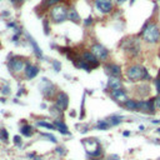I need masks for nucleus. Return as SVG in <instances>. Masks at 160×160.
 Here are the masks:
<instances>
[{"instance_id":"nucleus-21","label":"nucleus","mask_w":160,"mask_h":160,"mask_svg":"<svg viewBox=\"0 0 160 160\" xmlns=\"http://www.w3.org/2000/svg\"><path fill=\"white\" fill-rule=\"evenodd\" d=\"M34 133H35L34 126H33V125H30V124H28V123H25L24 125H21V126H20V135H21V136H25V138H31V136L34 135Z\"/></svg>"},{"instance_id":"nucleus-4","label":"nucleus","mask_w":160,"mask_h":160,"mask_svg":"<svg viewBox=\"0 0 160 160\" xmlns=\"http://www.w3.org/2000/svg\"><path fill=\"white\" fill-rule=\"evenodd\" d=\"M82 143L84 145V149H85V153L88 156L96 158V159L103 156V146L100 145L98 139H94V138L84 139Z\"/></svg>"},{"instance_id":"nucleus-33","label":"nucleus","mask_w":160,"mask_h":160,"mask_svg":"<svg viewBox=\"0 0 160 160\" xmlns=\"http://www.w3.org/2000/svg\"><path fill=\"white\" fill-rule=\"evenodd\" d=\"M153 83H154V88H155L156 94H160V78L156 76V78L153 80Z\"/></svg>"},{"instance_id":"nucleus-7","label":"nucleus","mask_w":160,"mask_h":160,"mask_svg":"<svg viewBox=\"0 0 160 160\" xmlns=\"http://www.w3.org/2000/svg\"><path fill=\"white\" fill-rule=\"evenodd\" d=\"M26 61L24 58L21 56H13L8 60V68L9 70L13 73V74H23L24 73V69H25V65H26Z\"/></svg>"},{"instance_id":"nucleus-1","label":"nucleus","mask_w":160,"mask_h":160,"mask_svg":"<svg viewBox=\"0 0 160 160\" xmlns=\"http://www.w3.org/2000/svg\"><path fill=\"white\" fill-rule=\"evenodd\" d=\"M125 76L130 83H141V82H149V80H151V75L149 70L144 65L138 64V63H133L126 66Z\"/></svg>"},{"instance_id":"nucleus-22","label":"nucleus","mask_w":160,"mask_h":160,"mask_svg":"<svg viewBox=\"0 0 160 160\" xmlns=\"http://www.w3.org/2000/svg\"><path fill=\"white\" fill-rule=\"evenodd\" d=\"M122 106L128 111H138V99L129 98Z\"/></svg>"},{"instance_id":"nucleus-12","label":"nucleus","mask_w":160,"mask_h":160,"mask_svg":"<svg viewBox=\"0 0 160 160\" xmlns=\"http://www.w3.org/2000/svg\"><path fill=\"white\" fill-rule=\"evenodd\" d=\"M54 104L63 111H65L69 106V95L65 91H58V94L54 98Z\"/></svg>"},{"instance_id":"nucleus-26","label":"nucleus","mask_w":160,"mask_h":160,"mask_svg":"<svg viewBox=\"0 0 160 160\" xmlns=\"http://www.w3.org/2000/svg\"><path fill=\"white\" fill-rule=\"evenodd\" d=\"M68 19L73 23H79L80 20V16H79V13L76 11V9L74 8H70L69 11H68Z\"/></svg>"},{"instance_id":"nucleus-24","label":"nucleus","mask_w":160,"mask_h":160,"mask_svg":"<svg viewBox=\"0 0 160 160\" xmlns=\"http://www.w3.org/2000/svg\"><path fill=\"white\" fill-rule=\"evenodd\" d=\"M35 125L38 128H44L46 130H56L55 129V125L53 123H49L48 120H38V122L35 123Z\"/></svg>"},{"instance_id":"nucleus-50","label":"nucleus","mask_w":160,"mask_h":160,"mask_svg":"<svg viewBox=\"0 0 160 160\" xmlns=\"http://www.w3.org/2000/svg\"><path fill=\"white\" fill-rule=\"evenodd\" d=\"M134 2H135V0H131V2H130V4H134Z\"/></svg>"},{"instance_id":"nucleus-53","label":"nucleus","mask_w":160,"mask_h":160,"mask_svg":"<svg viewBox=\"0 0 160 160\" xmlns=\"http://www.w3.org/2000/svg\"><path fill=\"white\" fill-rule=\"evenodd\" d=\"M159 2H160V0H159Z\"/></svg>"},{"instance_id":"nucleus-27","label":"nucleus","mask_w":160,"mask_h":160,"mask_svg":"<svg viewBox=\"0 0 160 160\" xmlns=\"http://www.w3.org/2000/svg\"><path fill=\"white\" fill-rule=\"evenodd\" d=\"M63 113H64V111H63L60 108H58V106H56L55 104L50 108V114H51L53 116H54V119H61Z\"/></svg>"},{"instance_id":"nucleus-11","label":"nucleus","mask_w":160,"mask_h":160,"mask_svg":"<svg viewBox=\"0 0 160 160\" xmlns=\"http://www.w3.org/2000/svg\"><path fill=\"white\" fill-rule=\"evenodd\" d=\"M109 95H110V98H111L114 101H116V103L120 104V105H123V104L129 99V96H128V91H126L124 88L115 89V90H110Z\"/></svg>"},{"instance_id":"nucleus-32","label":"nucleus","mask_w":160,"mask_h":160,"mask_svg":"<svg viewBox=\"0 0 160 160\" xmlns=\"http://www.w3.org/2000/svg\"><path fill=\"white\" fill-rule=\"evenodd\" d=\"M0 91H2V94H3V95H5V96L10 95V94H11L10 85H9V84H4V85L2 86V89H0Z\"/></svg>"},{"instance_id":"nucleus-48","label":"nucleus","mask_w":160,"mask_h":160,"mask_svg":"<svg viewBox=\"0 0 160 160\" xmlns=\"http://www.w3.org/2000/svg\"><path fill=\"white\" fill-rule=\"evenodd\" d=\"M90 160H101V159H100V158H99V159H96V158H91Z\"/></svg>"},{"instance_id":"nucleus-10","label":"nucleus","mask_w":160,"mask_h":160,"mask_svg":"<svg viewBox=\"0 0 160 160\" xmlns=\"http://www.w3.org/2000/svg\"><path fill=\"white\" fill-rule=\"evenodd\" d=\"M104 73L108 76H114V78H122L123 76V70L120 68V65L115 63H104L103 65Z\"/></svg>"},{"instance_id":"nucleus-43","label":"nucleus","mask_w":160,"mask_h":160,"mask_svg":"<svg viewBox=\"0 0 160 160\" xmlns=\"http://www.w3.org/2000/svg\"><path fill=\"white\" fill-rule=\"evenodd\" d=\"M123 136H130V131H129V130L123 131Z\"/></svg>"},{"instance_id":"nucleus-39","label":"nucleus","mask_w":160,"mask_h":160,"mask_svg":"<svg viewBox=\"0 0 160 160\" xmlns=\"http://www.w3.org/2000/svg\"><path fill=\"white\" fill-rule=\"evenodd\" d=\"M106 160H120V158L116 154H111V155H109L108 158H106Z\"/></svg>"},{"instance_id":"nucleus-30","label":"nucleus","mask_w":160,"mask_h":160,"mask_svg":"<svg viewBox=\"0 0 160 160\" xmlns=\"http://www.w3.org/2000/svg\"><path fill=\"white\" fill-rule=\"evenodd\" d=\"M60 2H61V0H44L42 5H43L44 8H46V9H48V8H53V6H55V5H56V4H59Z\"/></svg>"},{"instance_id":"nucleus-31","label":"nucleus","mask_w":160,"mask_h":160,"mask_svg":"<svg viewBox=\"0 0 160 160\" xmlns=\"http://www.w3.org/2000/svg\"><path fill=\"white\" fill-rule=\"evenodd\" d=\"M51 65H53V69H54L55 73H60L61 71V63L59 60H53Z\"/></svg>"},{"instance_id":"nucleus-2","label":"nucleus","mask_w":160,"mask_h":160,"mask_svg":"<svg viewBox=\"0 0 160 160\" xmlns=\"http://www.w3.org/2000/svg\"><path fill=\"white\" fill-rule=\"evenodd\" d=\"M141 38L143 40L149 44V45H155L160 42V26L158 23L149 21L144 25L141 30Z\"/></svg>"},{"instance_id":"nucleus-25","label":"nucleus","mask_w":160,"mask_h":160,"mask_svg":"<svg viewBox=\"0 0 160 160\" xmlns=\"http://www.w3.org/2000/svg\"><path fill=\"white\" fill-rule=\"evenodd\" d=\"M108 120H109V123L111 124V126H118V125H120V124H122V123L124 122V118H123L122 115L115 114V115L109 116Z\"/></svg>"},{"instance_id":"nucleus-38","label":"nucleus","mask_w":160,"mask_h":160,"mask_svg":"<svg viewBox=\"0 0 160 160\" xmlns=\"http://www.w3.org/2000/svg\"><path fill=\"white\" fill-rule=\"evenodd\" d=\"M93 21H94V20H93V18L89 16V18H86V19L84 20V25H85V26H90V25L93 24Z\"/></svg>"},{"instance_id":"nucleus-28","label":"nucleus","mask_w":160,"mask_h":160,"mask_svg":"<svg viewBox=\"0 0 160 160\" xmlns=\"http://www.w3.org/2000/svg\"><path fill=\"white\" fill-rule=\"evenodd\" d=\"M40 135H42L44 139H46L48 141L53 143V144H56V143H58L56 136H55V135H53V134H50V133H40Z\"/></svg>"},{"instance_id":"nucleus-46","label":"nucleus","mask_w":160,"mask_h":160,"mask_svg":"<svg viewBox=\"0 0 160 160\" xmlns=\"http://www.w3.org/2000/svg\"><path fill=\"white\" fill-rule=\"evenodd\" d=\"M70 116H76V113H74V111H71V113H70Z\"/></svg>"},{"instance_id":"nucleus-18","label":"nucleus","mask_w":160,"mask_h":160,"mask_svg":"<svg viewBox=\"0 0 160 160\" xmlns=\"http://www.w3.org/2000/svg\"><path fill=\"white\" fill-rule=\"evenodd\" d=\"M53 124L55 125V129H56L59 133H61L63 135H68V136L71 135V133H70L68 125L65 124V122H63V119H54Z\"/></svg>"},{"instance_id":"nucleus-29","label":"nucleus","mask_w":160,"mask_h":160,"mask_svg":"<svg viewBox=\"0 0 160 160\" xmlns=\"http://www.w3.org/2000/svg\"><path fill=\"white\" fill-rule=\"evenodd\" d=\"M0 140L3 143H8L9 141V133L5 128H2L0 129Z\"/></svg>"},{"instance_id":"nucleus-23","label":"nucleus","mask_w":160,"mask_h":160,"mask_svg":"<svg viewBox=\"0 0 160 160\" xmlns=\"http://www.w3.org/2000/svg\"><path fill=\"white\" fill-rule=\"evenodd\" d=\"M110 128H111V124L109 123V120H108V119L99 120V122L95 124V126H94L95 130H101V131H104V130H109Z\"/></svg>"},{"instance_id":"nucleus-20","label":"nucleus","mask_w":160,"mask_h":160,"mask_svg":"<svg viewBox=\"0 0 160 160\" xmlns=\"http://www.w3.org/2000/svg\"><path fill=\"white\" fill-rule=\"evenodd\" d=\"M106 88H108L109 90H115V89H120V88H123L122 78L109 76V79H108V83H106Z\"/></svg>"},{"instance_id":"nucleus-8","label":"nucleus","mask_w":160,"mask_h":160,"mask_svg":"<svg viewBox=\"0 0 160 160\" xmlns=\"http://www.w3.org/2000/svg\"><path fill=\"white\" fill-rule=\"evenodd\" d=\"M138 111L145 115H154L156 111L154 99H139L138 100Z\"/></svg>"},{"instance_id":"nucleus-35","label":"nucleus","mask_w":160,"mask_h":160,"mask_svg":"<svg viewBox=\"0 0 160 160\" xmlns=\"http://www.w3.org/2000/svg\"><path fill=\"white\" fill-rule=\"evenodd\" d=\"M13 141H14V145H16V146H21V145H23V140H21V136H20V135H14V138H13Z\"/></svg>"},{"instance_id":"nucleus-44","label":"nucleus","mask_w":160,"mask_h":160,"mask_svg":"<svg viewBox=\"0 0 160 160\" xmlns=\"http://www.w3.org/2000/svg\"><path fill=\"white\" fill-rule=\"evenodd\" d=\"M126 2V0H115V3L116 4H119V5H122V4H124Z\"/></svg>"},{"instance_id":"nucleus-42","label":"nucleus","mask_w":160,"mask_h":160,"mask_svg":"<svg viewBox=\"0 0 160 160\" xmlns=\"http://www.w3.org/2000/svg\"><path fill=\"white\" fill-rule=\"evenodd\" d=\"M10 2H11L13 4H18V3H19V4H21V3H24V2H25V0H10Z\"/></svg>"},{"instance_id":"nucleus-19","label":"nucleus","mask_w":160,"mask_h":160,"mask_svg":"<svg viewBox=\"0 0 160 160\" xmlns=\"http://www.w3.org/2000/svg\"><path fill=\"white\" fill-rule=\"evenodd\" d=\"M73 63H74V65L76 66L78 69H80V70H84V71H86V73H90L91 71V66L82 58V56H75V59L73 60Z\"/></svg>"},{"instance_id":"nucleus-14","label":"nucleus","mask_w":160,"mask_h":160,"mask_svg":"<svg viewBox=\"0 0 160 160\" xmlns=\"http://www.w3.org/2000/svg\"><path fill=\"white\" fill-rule=\"evenodd\" d=\"M40 73V68L35 64H31V63H26L25 65V69H24V73H23V76L24 79L26 80H33L34 78H36Z\"/></svg>"},{"instance_id":"nucleus-47","label":"nucleus","mask_w":160,"mask_h":160,"mask_svg":"<svg viewBox=\"0 0 160 160\" xmlns=\"http://www.w3.org/2000/svg\"><path fill=\"white\" fill-rule=\"evenodd\" d=\"M139 129H140V130H141V131H143V130H144V129H145V126H144V125H140V126H139Z\"/></svg>"},{"instance_id":"nucleus-3","label":"nucleus","mask_w":160,"mask_h":160,"mask_svg":"<svg viewBox=\"0 0 160 160\" xmlns=\"http://www.w3.org/2000/svg\"><path fill=\"white\" fill-rule=\"evenodd\" d=\"M120 48H122V50L130 59H136L141 53L140 42H139V39L135 38V36L125 38L122 42V44H120Z\"/></svg>"},{"instance_id":"nucleus-15","label":"nucleus","mask_w":160,"mask_h":160,"mask_svg":"<svg viewBox=\"0 0 160 160\" xmlns=\"http://www.w3.org/2000/svg\"><path fill=\"white\" fill-rule=\"evenodd\" d=\"M26 38H28V42H29V44H30V46H31V49H33L34 55H35L39 60H43V59H44L43 50H42V48L38 45V43L35 42V39H34L30 34H28V33H26Z\"/></svg>"},{"instance_id":"nucleus-40","label":"nucleus","mask_w":160,"mask_h":160,"mask_svg":"<svg viewBox=\"0 0 160 160\" xmlns=\"http://www.w3.org/2000/svg\"><path fill=\"white\" fill-rule=\"evenodd\" d=\"M6 25H8V28H14V29L16 28V23H15V21H11V23H8Z\"/></svg>"},{"instance_id":"nucleus-45","label":"nucleus","mask_w":160,"mask_h":160,"mask_svg":"<svg viewBox=\"0 0 160 160\" xmlns=\"http://www.w3.org/2000/svg\"><path fill=\"white\" fill-rule=\"evenodd\" d=\"M40 108H42V109H46V104H42V105H40Z\"/></svg>"},{"instance_id":"nucleus-16","label":"nucleus","mask_w":160,"mask_h":160,"mask_svg":"<svg viewBox=\"0 0 160 160\" xmlns=\"http://www.w3.org/2000/svg\"><path fill=\"white\" fill-rule=\"evenodd\" d=\"M80 56H82L90 66H91V68H98V66L100 65V61L95 58V55L94 54H93V53L90 51V50H85V51H83L82 53V55H80Z\"/></svg>"},{"instance_id":"nucleus-36","label":"nucleus","mask_w":160,"mask_h":160,"mask_svg":"<svg viewBox=\"0 0 160 160\" xmlns=\"http://www.w3.org/2000/svg\"><path fill=\"white\" fill-rule=\"evenodd\" d=\"M153 99H154V104H155V108L160 110V94H156V96H154Z\"/></svg>"},{"instance_id":"nucleus-52","label":"nucleus","mask_w":160,"mask_h":160,"mask_svg":"<svg viewBox=\"0 0 160 160\" xmlns=\"http://www.w3.org/2000/svg\"><path fill=\"white\" fill-rule=\"evenodd\" d=\"M158 76H159V78H160V71H159V75H158Z\"/></svg>"},{"instance_id":"nucleus-49","label":"nucleus","mask_w":160,"mask_h":160,"mask_svg":"<svg viewBox=\"0 0 160 160\" xmlns=\"http://www.w3.org/2000/svg\"><path fill=\"white\" fill-rule=\"evenodd\" d=\"M156 133H158V134H160V128H158V129H156Z\"/></svg>"},{"instance_id":"nucleus-17","label":"nucleus","mask_w":160,"mask_h":160,"mask_svg":"<svg viewBox=\"0 0 160 160\" xmlns=\"http://www.w3.org/2000/svg\"><path fill=\"white\" fill-rule=\"evenodd\" d=\"M150 85L148 84V82H141L139 85H136V94L140 99H145V96H148L150 94Z\"/></svg>"},{"instance_id":"nucleus-13","label":"nucleus","mask_w":160,"mask_h":160,"mask_svg":"<svg viewBox=\"0 0 160 160\" xmlns=\"http://www.w3.org/2000/svg\"><path fill=\"white\" fill-rule=\"evenodd\" d=\"M94 4L101 14H110L114 9L113 0H94Z\"/></svg>"},{"instance_id":"nucleus-5","label":"nucleus","mask_w":160,"mask_h":160,"mask_svg":"<svg viewBox=\"0 0 160 160\" xmlns=\"http://www.w3.org/2000/svg\"><path fill=\"white\" fill-rule=\"evenodd\" d=\"M38 88H39V90H40V94H42V95H43L45 99H48V100L54 99L55 95L58 94V90H56L55 84L53 83L50 79H48V78H42V80H40Z\"/></svg>"},{"instance_id":"nucleus-34","label":"nucleus","mask_w":160,"mask_h":160,"mask_svg":"<svg viewBox=\"0 0 160 160\" xmlns=\"http://www.w3.org/2000/svg\"><path fill=\"white\" fill-rule=\"evenodd\" d=\"M43 26H44V34H45V35H49V34H50V25H49V20L44 19V21H43Z\"/></svg>"},{"instance_id":"nucleus-6","label":"nucleus","mask_w":160,"mask_h":160,"mask_svg":"<svg viewBox=\"0 0 160 160\" xmlns=\"http://www.w3.org/2000/svg\"><path fill=\"white\" fill-rule=\"evenodd\" d=\"M68 11H69L68 8H66L64 4L59 3V4H56L55 6H53L50 9L49 15H50V19H51L53 23L61 24L68 19Z\"/></svg>"},{"instance_id":"nucleus-41","label":"nucleus","mask_w":160,"mask_h":160,"mask_svg":"<svg viewBox=\"0 0 160 160\" xmlns=\"http://www.w3.org/2000/svg\"><path fill=\"white\" fill-rule=\"evenodd\" d=\"M19 34H16V35H14V36H13L11 38V40H13V42H14V43H16V42H19Z\"/></svg>"},{"instance_id":"nucleus-51","label":"nucleus","mask_w":160,"mask_h":160,"mask_svg":"<svg viewBox=\"0 0 160 160\" xmlns=\"http://www.w3.org/2000/svg\"><path fill=\"white\" fill-rule=\"evenodd\" d=\"M159 59H160V51H159Z\"/></svg>"},{"instance_id":"nucleus-9","label":"nucleus","mask_w":160,"mask_h":160,"mask_svg":"<svg viewBox=\"0 0 160 160\" xmlns=\"http://www.w3.org/2000/svg\"><path fill=\"white\" fill-rule=\"evenodd\" d=\"M90 51L95 55V58L99 61H106L109 59V55H110V51L108 50V48L104 46L100 43H94V44H93L90 46Z\"/></svg>"},{"instance_id":"nucleus-37","label":"nucleus","mask_w":160,"mask_h":160,"mask_svg":"<svg viewBox=\"0 0 160 160\" xmlns=\"http://www.w3.org/2000/svg\"><path fill=\"white\" fill-rule=\"evenodd\" d=\"M55 153L59 154V155H65L66 150L63 148V146H56V148H55Z\"/></svg>"}]
</instances>
